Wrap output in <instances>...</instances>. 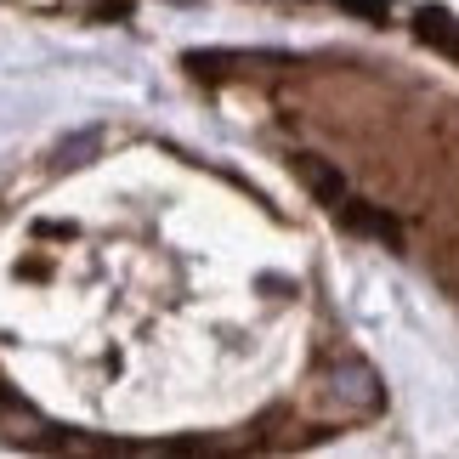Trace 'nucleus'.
<instances>
[{
	"label": "nucleus",
	"instance_id": "obj_1",
	"mask_svg": "<svg viewBox=\"0 0 459 459\" xmlns=\"http://www.w3.org/2000/svg\"><path fill=\"white\" fill-rule=\"evenodd\" d=\"M329 397L341 403V414H375L380 409V380L368 375L363 363H341V368H334Z\"/></svg>",
	"mask_w": 459,
	"mask_h": 459
}]
</instances>
